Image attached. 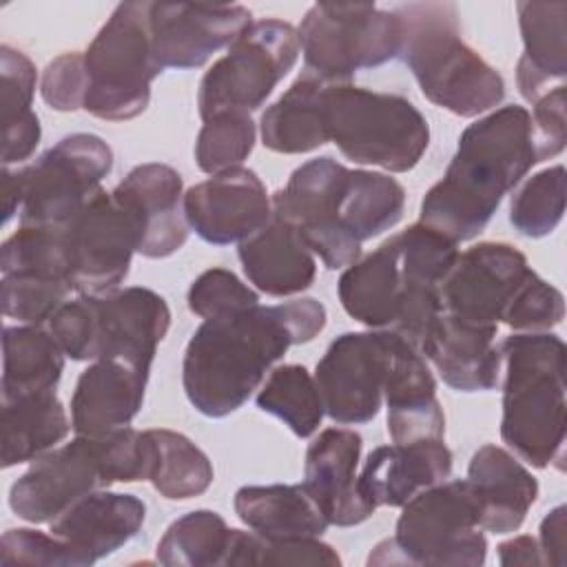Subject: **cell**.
<instances>
[{
	"instance_id": "1",
	"label": "cell",
	"mask_w": 567,
	"mask_h": 567,
	"mask_svg": "<svg viewBox=\"0 0 567 567\" xmlns=\"http://www.w3.org/2000/svg\"><path fill=\"white\" fill-rule=\"evenodd\" d=\"M323 326L326 308L312 297L204 319L182 361L190 405L210 419L228 416L248 401L290 346L312 341Z\"/></svg>"
},
{
	"instance_id": "2",
	"label": "cell",
	"mask_w": 567,
	"mask_h": 567,
	"mask_svg": "<svg viewBox=\"0 0 567 567\" xmlns=\"http://www.w3.org/2000/svg\"><path fill=\"white\" fill-rule=\"evenodd\" d=\"M403 208L405 188L394 177L332 157L297 166L272 195V215L292 224L328 270L354 264L363 241L399 224Z\"/></svg>"
},
{
	"instance_id": "3",
	"label": "cell",
	"mask_w": 567,
	"mask_h": 567,
	"mask_svg": "<svg viewBox=\"0 0 567 567\" xmlns=\"http://www.w3.org/2000/svg\"><path fill=\"white\" fill-rule=\"evenodd\" d=\"M538 164L532 117L509 104L478 117L461 137L445 175L421 202V224L458 241L474 239L503 197Z\"/></svg>"
},
{
	"instance_id": "4",
	"label": "cell",
	"mask_w": 567,
	"mask_h": 567,
	"mask_svg": "<svg viewBox=\"0 0 567 567\" xmlns=\"http://www.w3.org/2000/svg\"><path fill=\"white\" fill-rule=\"evenodd\" d=\"M458 244L421 221L385 239L350 264L337 284L343 310L372 330H392L419 348L443 312L441 281L452 268Z\"/></svg>"
},
{
	"instance_id": "5",
	"label": "cell",
	"mask_w": 567,
	"mask_h": 567,
	"mask_svg": "<svg viewBox=\"0 0 567 567\" xmlns=\"http://www.w3.org/2000/svg\"><path fill=\"white\" fill-rule=\"evenodd\" d=\"M505 361L501 439L534 467L565 470V343L551 332H518L498 346Z\"/></svg>"
},
{
	"instance_id": "6",
	"label": "cell",
	"mask_w": 567,
	"mask_h": 567,
	"mask_svg": "<svg viewBox=\"0 0 567 567\" xmlns=\"http://www.w3.org/2000/svg\"><path fill=\"white\" fill-rule=\"evenodd\" d=\"M394 11L401 20L399 60L432 104L458 117L501 104L505 80L461 38L456 4L410 2Z\"/></svg>"
},
{
	"instance_id": "7",
	"label": "cell",
	"mask_w": 567,
	"mask_h": 567,
	"mask_svg": "<svg viewBox=\"0 0 567 567\" xmlns=\"http://www.w3.org/2000/svg\"><path fill=\"white\" fill-rule=\"evenodd\" d=\"M328 140L343 157L390 173H408L430 144L423 113L403 95L328 82L323 91Z\"/></svg>"
},
{
	"instance_id": "8",
	"label": "cell",
	"mask_w": 567,
	"mask_h": 567,
	"mask_svg": "<svg viewBox=\"0 0 567 567\" xmlns=\"http://www.w3.org/2000/svg\"><path fill=\"white\" fill-rule=\"evenodd\" d=\"M485 556L487 540L474 487L467 478H458L436 483L410 498L394 536L372 549L368 565L478 567Z\"/></svg>"
},
{
	"instance_id": "9",
	"label": "cell",
	"mask_w": 567,
	"mask_h": 567,
	"mask_svg": "<svg viewBox=\"0 0 567 567\" xmlns=\"http://www.w3.org/2000/svg\"><path fill=\"white\" fill-rule=\"evenodd\" d=\"M151 2H120L84 51V111L106 122L142 115L162 73L151 42Z\"/></svg>"
},
{
	"instance_id": "10",
	"label": "cell",
	"mask_w": 567,
	"mask_h": 567,
	"mask_svg": "<svg viewBox=\"0 0 567 567\" xmlns=\"http://www.w3.org/2000/svg\"><path fill=\"white\" fill-rule=\"evenodd\" d=\"M308 73L326 82H350L359 69L399 58L401 20L374 2H317L299 29Z\"/></svg>"
},
{
	"instance_id": "11",
	"label": "cell",
	"mask_w": 567,
	"mask_h": 567,
	"mask_svg": "<svg viewBox=\"0 0 567 567\" xmlns=\"http://www.w3.org/2000/svg\"><path fill=\"white\" fill-rule=\"evenodd\" d=\"M299 53V33L290 22L277 18L250 22L204 73L197 91L202 120L224 111H257L292 71Z\"/></svg>"
},
{
	"instance_id": "12",
	"label": "cell",
	"mask_w": 567,
	"mask_h": 567,
	"mask_svg": "<svg viewBox=\"0 0 567 567\" xmlns=\"http://www.w3.org/2000/svg\"><path fill=\"white\" fill-rule=\"evenodd\" d=\"M113 168L111 146L93 133H73L55 142L24 171V204L20 226L69 224Z\"/></svg>"
},
{
	"instance_id": "13",
	"label": "cell",
	"mask_w": 567,
	"mask_h": 567,
	"mask_svg": "<svg viewBox=\"0 0 567 567\" xmlns=\"http://www.w3.org/2000/svg\"><path fill=\"white\" fill-rule=\"evenodd\" d=\"M403 337L392 330L343 332L319 359L315 383L326 414L341 425L372 421L383 403L392 354Z\"/></svg>"
},
{
	"instance_id": "14",
	"label": "cell",
	"mask_w": 567,
	"mask_h": 567,
	"mask_svg": "<svg viewBox=\"0 0 567 567\" xmlns=\"http://www.w3.org/2000/svg\"><path fill=\"white\" fill-rule=\"evenodd\" d=\"M113 485L100 436L75 434L38 456L11 485L9 507L27 523H53L82 496Z\"/></svg>"
},
{
	"instance_id": "15",
	"label": "cell",
	"mask_w": 567,
	"mask_h": 567,
	"mask_svg": "<svg viewBox=\"0 0 567 567\" xmlns=\"http://www.w3.org/2000/svg\"><path fill=\"white\" fill-rule=\"evenodd\" d=\"M66 264L73 290L80 295H106L126 279L133 252H137L131 219L104 188L62 226Z\"/></svg>"
},
{
	"instance_id": "16",
	"label": "cell",
	"mask_w": 567,
	"mask_h": 567,
	"mask_svg": "<svg viewBox=\"0 0 567 567\" xmlns=\"http://www.w3.org/2000/svg\"><path fill=\"white\" fill-rule=\"evenodd\" d=\"M532 272L525 255L512 244L481 241L458 252L441 281L443 312L478 326H498Z\"/></svg>"
},
{
	"instance_id": "17",
	"label": "cell",
	"mask_w": 567,
	"mask_h": 567,
	"mask_svg": "<svg viewBox=\"0 0 567 567\" xmlns=\"http://www.w3.org/2000/svg\"><path fill=\"white\" fill-rule=\"evenodd\" d=\"M151 42L159 69H197L252 22L241 4L151 2Z\"/></svg>"
},
{
	"instance_id": "18",
	"label": "cell",
	"mask_w": 567,
	"mask_h": 567,
	"mask_svg": "<svg viewBox=\"0 0 567 567\" xmlns=\"http://www.w3.org/2000/svg\"><path fill=\"white\" fill-rule=\"evenodd\" d=\"M184 217L208 244L244 241L272 217V199L255 171L235 166L184 193Z\"/></svg>"
},
{
	"instance_id": "19",
	"label": "cell",
	"mask_w": 567,
	"mask_h": 567,
	"mask_svg": "<svg viewBox=\"0 0 567 567\" xmlns=\"http://www.w3.org/2000/svg\"><path fill=\"white\" fill-rule=\"evenodd\" d=\"M113 197L131 219L142 257L164 259L186 244L182 175L173 166L148 162L131 168Z\"/></svg>"
},
{
	"instance_id": "20",
	"label": "cell",
	"mask_w": 567,
	"mask_h": 567,
	"mask_svg": "<svg viewBox=\"0 0 567 567\" xmlns=\"http://www.w3.org/2000/svg\"><path fill=\"white\" fill-rule=\"evenodd\" d=\"M361 445L359 432L348 427H326L308 445L303 487L330 525L352 527L377 512L357 487Z\"/></svg>"
},
{
	"instance_id": "21",
	"label": "cell",
	"mask_w": 567,
	"mask_h": 567,
	"mask_svg": "<svg viewBox=\"0 0 567 567\" xmlns=\"http://www.w3.org/2000/svg\"><path fill=\"white\" fill-rule=\"evenodd\" d=\"M93 315L97 359L124 357L153 365L157 346L171 326V310L162 295L142 286L117 288L93 297Z\"/></svg>"
},
{
	"instance_id": "22",
	"label": "cell",
	"mask_w": 567,
	"mask_h": 567,
	"mask_svg": "<svg viewBox=\"0 0 567 567\" xmlns=\"http://www.w3.org/2000/svg\"><path fill=\"white\" fill-rule=\"evenodd\" d=\"M151 368L124 357H100L78 379L71 396L75 434H104L128 425L142 403Z\"/></svg>"
},
{
	"instance_id": "23",
	"label": "cell",
	"mask_w": 567,
	"mask_h": 567,
	"mask_svg": "<svg viewBox=\"0 0 567 567\" xmlns=\"http://www.w3.org/2000/svg\"><path fill=\"white\" fill-rule=\"evenodd\" d=\"M496 332L498 326H478L441 312L416 350L436 368L445 385L458 392H485L501 379L503 357Z\"/></svg>"
},
{
	"instance_id": "24",
	"label": "cell",
	"mask_w": 567,
	"mask_h": 567,
	"mask_svg": "<svg viewBox=\"0 0 567 567\" xmlns=\"http://www.w3.org/2000/svg\"><path fill=\"white\" fill-rule=\"evenodd\" d=\"M144 518L146 505L137 496L97 489L64 509L51 534L71 549L75 567H89L137 536Z\"/></svg>"
},
{
	"instance_id": "25",
	"label": "cell",
	"mask_w": 567,
	"mask_h": 567,
	"mask_svg": "<svg viewBox=\"0 0 567 567\" xmlns=\"http://www.w3.org/2000/svg\"><path fill=\"white\" fill-rule=\"evenodd\" d=\"M450 472L452 452L443 439L392 443L368 454L357 487L374 509L381 505L403 507L419 492L443 483Z\"/></svg>"
},
{
	"instance_id": "26",
	"label": "cell",
	"mask_w": 567,
	"mask_h": 567,
	"mask_svg": "<svg viewBox=\"0 0 567 567\" xmlns=\"http://www.w3.org/2000/svg\"><path fill=\"white\" fill-rule=\"evenodd\" d=\"M383 399L392 443L443 439L445 414L436 399V381L423 354L405 339L392 354Z\"/></svg>"
},
{
	"instance_id": "27",
	"label": "cell",
	"mask_w": 567,
	"mask_h": 567,
	"mask_svg": "<svg viewBox=\"0 0 567 567\" xmlns=\"http://www.w3.org/2000/svg\"><path fill=\"white\" fill-rule=\"evenodd\" d=\"M467 481L474 487L481 527L494 534L516 532L538 496V481L505 447L483 445L467 465Z\"/></svg>"
},
{
	"instance_id": "28",
	"label": "cell",
	"mask_w": 567,
	"mask_h": 567,
	"mask_svg": "<svg viewBox=\"0 0 567 567\" xmlns=\"http://www.w3.org/2000/svg\"><path fill=\"white\" fill-rule=\"evenodd\" d=\"M237 255L248 281L270 297L299 295L317 275L315 252L301 233L275 215L264 228L239 241Z\"/></svg>"
},
{
	"instance_id": "29",
	"label": "cell",
	"mask_w": 567,
	"mask_h": 567,
	"mask_svg": "<svg viewBox=\"0 0 567 567\" xmlns=\"http://www.w3.org/2000/svg\"><path fill=\"white\" fill-rule=\"evenodd\" d=\"M523 55L516 64L520 95L534 104L567 75V2H516Z\"/></svg>"
},
{
	"instance_id": "30",
	"label": "cell",
	"mask_w": 567,
	"mask_h": 567,
	"mask_svg": "<svg viewBox=\"0 0 567 567\" xmlns=\"http://www.w3.org/2000/svg\"><path fill=\"white\" fill-rule=\"evenodd\" d=\"M233 505L239 520L266 538H319L330 525L303 483L244 485Z\"/></svg>"
},
{
	"instance_id": "31",
	"label": "cell",
	"mask_w": 567,
	"mask_h": 567,
	"mask_svg": "<svg viewBox=\"0 0 567 567\" xmlns=\"http://www.w3.org/2000/svg\"><path fill=\"white\" fill-rule=\"evenodd\" d=\"M326 84V80L303 73L261 113L259 128L266 148L284 155H301L330 142L323 120Z\"/></svg>"
},
{
	"instance_id": "32",
	"label": "cell",
	"mask_w": 567,
	"mask_h": 567,
	"mask_svg": "<svg viewBox=\"0 0 567 567\" xmlns=\"http://www.w3.org/2000/svg\"><path fill=\"white\" fill-rule=\"evenodd\" d=\"M2 467L35 461L53 450L71 430V421L55 390L2 399Z\"/></svg>"
},
{
	"instance_id": "33",
	"label": "cell",
	"mask_w": 567,
	"mask_h": 567,
	"mask_svg": "<svg viewBox=\"0 0 567 567\" xmlns=\"http://www.w3.org/2000/svg\"><path fill=\"white\" fill-rule=\"evenodd\" d=\"M64 370V350L35 323L7 326L2 332V399L55 390Z\"/></svg>"
},
{
	"instance_id": "34",
	"label": "cell",
	"mask_w": 567,
	"mask_h": 567,
	"mask_svg": "<svg viewBox=\"0 0 567 567\" xmlns=\"http://www.w3.org/2000/svg\"><path fill=\"white\" fill-rule=\"evenodd\" d=\"M35 66L27 53L0 47V86H2V166L20 164L33 155L40 144V120L31 109L35 93Z\"/></svg>"
},
{
	"instance_id": "35",
	"label": "cell",
	"mask_w": 567,
	"mask_h": 567,
	"mask_svg": "<svg viewBox=\"0 0 567 567\" xmlns=\"http://www.w3.org/2000/svg\"><path fill=\"white\" fill-rule=\"evenodd\" d=\"M233 532L213 509L188 512L159 538L157 560L166 567H228Z\"/></svg>"
},
{
	"instance_id": "36",
	"label": "cell",
	"mask_w": 567,
	"mask_h": 567,
	"mask_svg": "<svg viewBox=\"0 0 567 567\" xmlns=\"http://www.w3.org/2000/svg\"><path fill=\"white\" fill-rule=\"evenodd\" d=\"M153 445L148 481L168 501H186L204 494L213 478L210 458L184 434L173 430H146Z\"/></svg>"
},
{
	"instance_id": "37",
	"label": "cell",
	"mask_w": 567,
	"mask_h": 567,
	"mask_svg": "<svg viewBox=\"0 0 567 567\" xmlns=\"http://www.w3.org/2000/svg\"><path fill=\"white\" fill-rule=\"evenodd\" d=\"M255 403L261 412L281 419L299 439L315 434L326 414L315 377L299 363L275 368L259 388Z\"/></svg>"
},
{
	"instance_id": "38",
	"label": "cell",
	"mask_w": 567,
	"mask_h": 567,
	"mask_svg": "<svg viewBox=\"0 0 567 567\" xmlns=\"http://www.w3.org/2000/svg\"><path fill=\"white\" fill-rule=\"evenodd\" d=\"M565 213V166L556 164L534 173L512 195L509 221L532 239L549 235Z\"/></svg>"
},
{
	"instance_id": "39",
	"label": "cell",
	"mask_w": 567,
	"mask_h": 567,
	"mask_svg": "<svg viewBox=\"0 0 567 567\" xmlns=\"http://www.w3.org/2000/svg\"><path fill=\"white\" fill-rule=\"evenodd\" d=\"M255 137L257 128L250 113H215L204 120L197 133L195 162L208 175L235 168L250 155Z\"/></svg>"
},
{
	"instance_id": "40",
	"label": "cell",
	"mask_w": 567,
	"mask_h": 567,
	"mask_svg": "<svg viewBox=\"0 0 567 567\" xmlns=\"http://www.w3.org/2000/svg\"><path fill=\"white\" fill-rule=\"evenodd\" d=\"M230 565H321L339 567V554L319 538H266L257 532H233Z\"/></svg>"
},
{
	"instance_id": "41",
	"label": "cell",
	"mask_w": 567,
	"mask_h": 567,
	"mask_svg": "<svg viewBox=\"0 0 567 567\" xmlns=\"http://www.w3.org/2000/svg\"><path fill=\"white\" fill-rule=\"evenodd\" d=\"M73 290L71 281L31 272L2 275L0 303L2 312L22 323H44L66 301Z\"/></svg>"
},
{
	"instance_id": "42",
	"label": "cell",
	"mask_w": 567,
	"mask_h": 567,
	"mask_svg": "<svg viewBox=\"0 0 567 567\" xmlns=\"http://www.w3.org/2000/svg\"><path fill=\"white\" fill-rule=\"evenodd\" d=\"M186 301L190 312L202 319H213L257 306L259 297L235 272L226 268H210L190 284Z\"/></svg>"
},
{
	"instance_id": "43",
	"label": "cell",
	"mask_w": 567,
	"mask_h": 567,
	"mask_svg": "<svg viewBox=\"0 0 567 567\" xmlns=\"http://www.w3.org/2000/svg\"><path fill=\"white\" fill-rule=\"evenodd\" d=\"M565 317L563 292L540 279L536 272L529 275L520 292L516 295L512 308L507 310L503 323L520 332H549Z\"/></svg>"
},
{
	"instance_id": "44",
	"label": "cell",
	"mask_w": 567,
	"mask_h": 567,
	"mask_svg": "<svg viewBox=\"0 0 567 567\" xmlns=\"http://www.w3.org/2000/svg\"><path fill=\"white\" fill-rule=\"evenodd\" d=\"M47 323L66 357H71L73 361L97 359L95 315L91 295H80L78 299L64 301Z\"/></svg>"
},
{
	"instance_id": "45",
	"label": "cell",
	"mask_w": 567,
	"mask_h": 567,
	"mask_svg": "<svg viewBox=\"0 0 567 567\" xmlns=\"http://www.w3.org/2000/svg\"><path fill=\"white\" fill-rule=\"evenodd\" d=\"M0 563L9 565H49L75 567L71 549L55 536L38 529H7L0 540Z\"/></svg>"
},
{
	"instance_id": "46",
	"label": "cell",
	"mask_w": 567,
	"mask_h": 567,
	"mask_svg": "<svg viewBox=\"0 0 567 567\" xmlns=\"http://www.w3.org/2000/svg\"><path fill=\"white\" fill-rule=\"evenodd\" d=\"M40 93H42V100L60 113L84 109V100H86L84 53L71 51L51 60L42 73Z\"/></svg>"
},
{
	"instance_id": "47",
	"label": "cell",
	"mask_w": 567,
	"mask_h": 567,
	"mask_svg": "<svg viewBox=\"0 0 567 567\" xmlns=\"http://www.w3.org/2000/svg\"><path fill=\"white\" fill-rule=\"evenodd\" d=\"M532 128L538 151V162L558 155L567 142L565 124V86L554 89L532 104Z\"/></svg>"
},
{
	"instance_id": "48",
	"label": "cell",
	"mask_w": 567,
	"mask_h": 567,
	"mask_svg": "<svg viewBox=\"0 0 567 567\" xmlns=\"http://www.w3.org/2000/svg\"><path fill=\"white\" fill-rule=\"evenodd\" d=\"M565 514H567V507L558 505L540 523L538 547H540L545 565L547 563L563 565V560H565V527H567Z\"/></svg>"
},
{
	"instance_id": "49",
	"label": "cell",
	"mask_w": 567,
	"mask_h": 567,
	"mask_svg": "<svg viewBox=\"0 0 567 567\" xmlns=\"http://www.w3.org/2000/svg\"><path fill=\"white\" fill-rule=\"evenodd\" d=\"M498 563L503 567L512 565H545L538 540L532 536H514L498 547Z\"/></svg>"
},
{
	"instance_id": "50",
	"label": "cell",
	"mask_w": 567,
	"mask_h": 567,
	"mask_svg": "<svg viewBox=\"0 0 567 567\" xmlns=\"http://www.w3.org/2000/svg\"><path fill=\"white\" fill-rule=\"evenodd\" d=\"M24 204V171L9 166H2V210H4V224L11 221L16 213H20Z\"/></svg>"
}]
</instances>
